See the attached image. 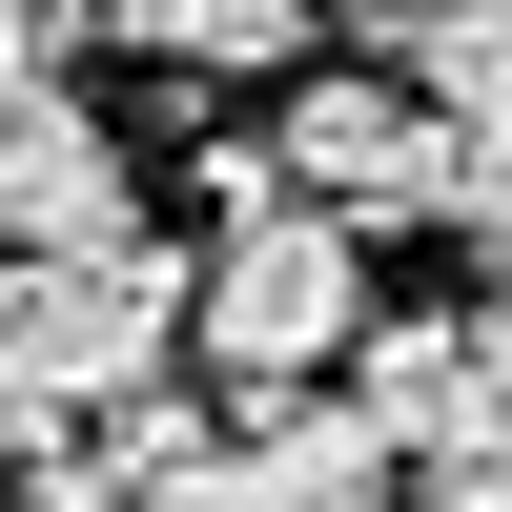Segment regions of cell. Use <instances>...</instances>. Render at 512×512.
<instances>
[{"label":"cell","instance_id":"1","mask_svg":"<svg viewBox=\"0 0 512 512\" xmlns=\"http://www.w3.org/2000/svg\"><path fill=\"white\" fill-rule=\"evenodd\" d=\"M369 349V226L349 205H246V226H205L185 267V369H226V390H308V369Z\"/></svg>","mask_w":512,"mask_h":512},{"label":"cell","instance_id":"2","mask_svg":"<svg viewBox=\"0 0 512 512\" xmlns=\"http://www.w3.org/2000/svg\"><path fill=\"white\" fill-rule=\"evenodd\" d=\"M287 185L308 205H349V226H431V185H451V103L410 62H349V82H287Z\"/></svg>","mask_w":512,"mask_h":512},{"label":"cell","instance_id":"3","mask_svg":"<svg viewBox=\"0 0 512 512\" xmlns=\"http://www.w3.org/2000/svg\"><path fill=\"white\" fill-rule=\"evenodd\" d=\"M349 390L390 410L410 472H472V451H512V328H492V308H390V328L349 349Z\"/></svg>","mask_w":512,"mask_h":512},{"label":"cell","instance_id":"4","mask_svg":"<svg viewBox=\"0 0 512 512\" xmlns=\"http://www.w3.org/2000/svg\"><path fill=\"white\" fill-rule=\"evenodd\" d=\"M123 226H144V164L82 103H0V267H62V246H123Z\"/></svg>","mask_w":512,"mask_h":512},{"label":"cell","instance_id":"5","mask_svg":"<svg viewBox=\"0 0 512 512\" xmlns=\"http://www.w3.org/2000/svg\"><path fill=\"white\" fill-rule=\"evenodd\" d=\"M308 21L328 0H82V41H123V62H164V82H287Z\"/></svg>","mask_w":512,"mask_h":512},{"label":"cell","instance_id":"6","mask_svg":"<svg viewBox=\"0 0 512 512\" xmlns=\"http://www.w3.org/2000/svg\"><path fill=\"white\" fill-rule=\"evenodd\" d=\"M267 472L308 492V512H390V492H410V451H390V410H369V390H328V410H308V390H267Z\"/></svg>","mask_w":512,"mask_h":512},{"label":"cell","instance_id":"7","mask_svg":"<svg viewBox=\"0 0 512 512\" xmlns=\"http://www.w3.org/2000/svg\"><path fill=\"white\" fill-rule=\"evenodd\" d=\"M431 226L512 287V123H492V103H451V185H431Z\"/></svg>","mask_w":512,"mask_h":512},{"label":"cell","instance_id":"8","mask_svg":"<svg viewBox=\"0 0 512 512\" xmlns=\"http://www.w3.org/2000/svg\"><path fill=\"white\" fill-rule=\"evenodd\" d=\"M123 512H308V492H287V472H267V431H246V451H226V431H205V451H164V472H144V492H123Z\"/></svg>","mask_w":512,"mask_h":512},{"label":"cell","instance_id":"9","mask_svg":"<svg viewBox=\"0 0 512 512\" xmlns=\"http://www.w3.org/2000/svg\"><path fill=\"white\" fill-rule=\"evenodd\" d=\"M328 21H349L369 62H410V82H431L451 41H492V21H512V0H328Z\"/></svg>","mask_w":512,"mask_h":512},{"label":"cell","instance_id":"10","mask_svg":"<svg viewBox=\"0 0 512 512\" xmlns=\"http://www.w3.org/2000/svg\"><path fill=\"white\" fill-rule=\"evenodd\" d=\"M62 21H82V0H0V103H41V62H62Z\"/></svg>","mask_w":512,"mask_h":512},{"label":"cell","instance_id":"11","mask_svg":"<svg viewBox=\"0 0 512 512\" xmlns=\"http://www.w3.org/2000/svg\"><path fill=\"white\" fill-rule=\"evenodd\" d=\"M390 512H512V451H472V472H410Z\"/></svg>","mask_w":512,"mask_h":512},{"label":"cell","instance_id":"12","mask_svg":"<svg viewBox=\"0 0 512 512\" xmlns=\"http://www.w3.org/2000/svg\"><path fill=\"white\" fill-rule=\"evenodd\" d=\"M492 328H512V287H492Z\"/></svg>","mask_w":512,"mask_h":512}]
</instances>
